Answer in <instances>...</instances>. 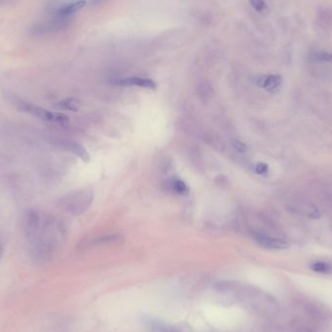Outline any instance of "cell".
<instances>
[{
	"label": "cell",
	"mask_w": 332,
	"mask_h": 332,
	"mask_svg": "<svg viewBox=\"0 0 332 332\" xmlns=\"http://www.w3.org/2000/svg\"><path fill=\"white\" fill-rule=\"evenodd\" d=\"M94 197L95 194L92 189L76 190L63 197L59 201V206L72 215H80L90 208Z\"/></svg>",
	"instance_id": "6da1fadb"
},
{
	"label": "cell",
	"mask_w": 332,
	"mask_h": 332,
	"mask_svg": "<svg viewBox=\"0 0 332 332\" xmlns=\"http://www.w3.org/2000/svg\"><path fill=\"white\" fill-rule=\"evenodd\" d=\"M13 103L18 110L33 115V117L39 118L43 121L58 124H65L69 121V118L66 114L50 111L48 109H45L26 100H16L13 101Z\"/></svg>",
	"instance_id": "7a4b0ae2"
},
{
	"label": "cell",
	"mask_w": 332,
	"mask_h": 332,
	"mask_svg": "<svg viewBox=\"0 0 332 332\" xmlns=\"http://www.w3.org/2000/svg\"><path fill=\"white\" fill-rule=\"evenodd\" d=\"M254 238L261 246L270 250H286L289 249L290 247L288 242L279 238L268 236L263 233L254 234Z\"/></svg>",
	"instance_id": "3957f363"
},
{
	"label": "cell",
	"mask_w": 332,
	"mask_h": 332,
	"mask_svg": "<svg viewBox=\"0 0 332 332\" xmlns=\"http://www.w3.org/2000/svg\"><path fill=\"white\" fill-rule=\"evenodd\" d=\"M115 83L120 86H129V87H139L143 89L148 90H156L157 89V83L149 78H143V77H128L116 80Z\"/></svg>",
	"instance_id": "277c9868"
},
{
	"label": "cell",
	"mask_w": 332,
	"mask_h": 332,
	"mask_svg": "<svg viewBox=\"0 0 332 332\" xmlns=\"http://www.w3.org/2000/svg\"><path fill=\"white\" fill-rule=\"evenodd\" d=\"M59 145L66 150L68 152L74 154L75 156H77L79 159H81L83 162L85 163H89L90 162V155L87 152V150L85 149V147H83L81 144L74 142V141H69V140H61L59 141Z\"/></svg>",
	"instance_id": "5b68a950"
},
{
	"label": "cell",
	"mask_w": 332,
	"mask_h": 332,
	"mask_svg": "<svg viewBox=\"0 0 332 332\" xmlns=\"http://www.w3.org/2000/svg\"><path fill=\"white\" fill-rule=\"evenodd\" d=\"M257 84L259 87L263 88L267 92L274 93L279 90L282 85V77L280 75H263L257 79Z\"/></svg>",
	"instance_id": "8992f818"
},
{
	"label": "cell",
	"mask_w": 332,
	"mask_h": 332,
	"mask_svg": "<svg viewBox=\"0 0 332 332\" xmlns=\"http://www.w3.org/2000/svg\"><path fill=\"white\" fill-rule=\"evenodd\" d=\"M87 4L86 0H77L73 3H70L66 6H65L64 8L60 9L58 12H56V15L58 18L62 19V18H66L70 15H73L74 13L80 11L81 9H83L85 7V5Z\"/></svg>",
	"instance_id": "52a82bcc"
},
{
	"label": "cell",
	"mask_w": 332,
	"mask_h": 332,
	"mask_svg": "<svg viewBox=\"0 0 332 332\" xmlns=\"http://www.w3.org/2000/svg\"><path fill=\"white\" fill-rule=\"evenodd\" d=\"M168 187L171 192H173L176 195L187 197L190 194V189L188 185L181 180L180 178H171L168 181Z\"/></svg>",
	"instance_id": "ba28073f"
},
{
	"label": "cell",
	"mask_w": 332,
	"mask_h": 332,
	"mask_svg": "<svg viewBox=\"0 0 332 332\" xmlns=\"http://www.w3.org/2000/svg\"><path fill=\"white\" fill-rule=\"evenodd\" d=\"M55 107L59 110H66V111H73L76 112L79 110L80 102L76 99H66L61 100L55 104Z\"/></svg>",
	"instance_id": "9c48e42d"
},
{
	"label": "cell",
	"mask_w": 332,
	"mask_h": 332,
	"mask_svg": "<svg viewBox=\"0 0 332 332\" xmlns=\"http://www.w3.org/2000/svg\"><path fill=\"white\" fill-rule=\"evenodd\" d=\"M309 60L313 63L332 64V53L327 51H315L310 54Z\"/></svg>",
	"instance_id": "30bf717a"
},
{
	"label": "cell",
	"mask_w": 332,
	"mask_h": 332,
	"mask_svg": "<svg viewBox=\"0 0 332 332\" xmlns=\"http://www.w3.org/2000/svg\"><path fill=\"white\" fill-rule=\"evenodd\" d=\"M319 25L323 29H328L332 24V13L330 9L321 10L319 13Z\"/></svg>",
	"instance_id": "8fae6325"
},
{
	"label": "cell",
	"mask_w": 332,
	"mask_h": 332,
	"mask_svg": "<svg viewBox=\"0 0 332 332\" xmlns=\"http://www.w3.org/2000/svg\"><path fill=\"white\" fill-rule=\"evenodd\" d=\"M122 240V236L119 234H110V235H103L100 236L95 243L100 244H112V243H119Z\"/></svg>",
	"instance_id": "7c38bea8"
},
{
	"label": "cell",
	"mask_w": 332,
	"mask_h": 332,
	"mask_svg": "<svg viewBox=\"0 0 332 332\" xmlns=\"http://www.w3.org/2000/svg\"><path fill=\"white\" fill-rule=\"evenodd\" d=\"M311 269L315 272H318V273H323V274H329V273H332V267L330 266L329 264L327 263H323V262H317V263H314L312 266H311Z\"/></svg>",
	"instance_id": "4fadbf2b"
},
{
	"label": "cell",
	"mask_w": 332,
	"mask_h": 332,
	"mask_svg": "<svg viewBox=\"0 0 332 332\" xmlns=\"http://www.w3.org/2000/svg\"><path fill=\"white\" fill-rule=\"evenodd\" d=\"M231 144H232V147L233 149L239 154H246L249 151L248 146L239 139H232Z\"/></svg>",
	"instance_id": "5bb4252c"
},
{
	"label": "cell",
	"mask_w": 332,
	"mask_h": 332,
	"mask_svg": "<svg viewBox=\"0 0 332 332\" xmlns=\"http://www.w3.org/2000/svg\"><path fill=\"white\" fill-rule=\"evenodd\" d=\"M252 7L259 13H264L267 10V4L265 0H249Z\"/></svg>",
	"instance_id": "9a60e30c"
},
{
	"label": "cell",
	"mask_w": 332,
	"mask_h": 332,
	"mask_svg": "<svg viewBox=\"0 0 332 332\" xmlns=\"http://www.w3.org/2000/svg\"><path fill=\"white\" fill-rule=\"evenodd\" d=\"M254 172L258 175H261V176H266L268 174V171H269V167H268V165H266L265 163H258L254 166Z\"/></svg>",
	"instance_id": "2e32d148"
},
{
	"label": "cell",
	"mask_w": 332,
	"mask_h": 332,
	"mask_svg": "<svg viewBox=\"0 0 332 332\" xmlns=\"http://www.w3.org/2000/svg\"><path fill=\"white\" fill-rule=\"evenodd\" d=\"M2 254H3V249H2V247H1V245H0V259H1V257H2Z\"/></svg>",
	"instance_id": "e0dca14e"
}]
</instances>
